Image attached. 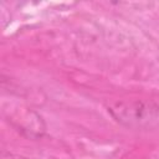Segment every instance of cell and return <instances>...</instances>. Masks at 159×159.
Masks as SVG:
<instances>
[{
    "label": "cell",
    "instance_id": "obj_2",
    "mask_svg": "<svg viewBox=\"0 0 159 159\" xmlns=\"http://www.w3.org/2000/svg\"><path fill=\"white\" fill-rule=\"evenodd\" d=\"M0 159H31V158L25 157V155H22V154L11 153V152H1Z\"/></svg>",
    "mask_w": 159,
    "mask_h": 159
},
{
    "label": "cell",
    "instance_id": "obj_1",
    "mask_svg": "<svg viewBox=\"0 0 159 159\" xmlns=\"http://www.w3.org/2000/svg\"><path fill=\"white\" fill-rule=\"evenodd\" d=\"M109 114L120 124L135 129H150L159 125V106L153 102H118L108 107Z\"/></svg>",
    "mask_w": 159,
    "mask_h": 159
}]
</instances>
